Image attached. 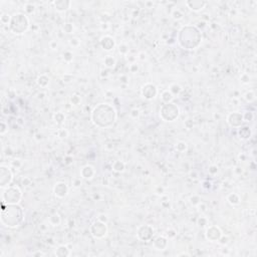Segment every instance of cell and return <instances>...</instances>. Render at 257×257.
I'll use <instances>...</instances> for the list:
<instances>
[{"mask_svg": "<svg viewBox=\"0 0 257 257\" xmlns=\"http://www.w3.org/2000/svg\"><path fill=\"white\" fill-rule=\"evenodd\" d=\"M53 4L55 6V9H56L57 11H60V12H63V11L67 10L68 8L70 7V5H72V2H70V1H65V0H59V1L53 2Z\"/></svg>", "mask_w": 257, "mask_h": 257, "instance_id": "d6986e66", "label": "cell"}, {"mask_svg": "<svg viewBox=\"0 0 257 257\" xmlns=\"http://www.w3.org/2000/svg\"><path fill=\"white\" fill-rule=\"evenodd\" d=\"M117 119V110L108 103H99L92 112V121L97 128L112 127Z\"/></svg>", "mask_w": 257, "mask_h": 257, "instance_id": "6da1fadb", "label": "cell"}, {"mask_svg": "<svg viewBox=\"0 0 257 257\" xmlns=\"http://www.w3.org/2000/svg\"><path fill=\"white\" fill-rule=\"evenodd\" d=\"M79 43H81V41H79L78 38H72L69 40V44L72 46H74V47H76V46L79 45Z\"/></svg>", "mask_w": 257, "mask_h": 257, "instance_id": "b9f144b4", "label": "cell"}, {"mask_svg": "<svg viewBox=\"0 0 257 257\" xmlns=\"http://www.w3.org/2000/svg\"><path fill=\"white\" fill-rule=\"evenodd\" d=\"M119 51L121 54H127L128 52V47L127 44H121L119 46Z\"/></svg>", "mask_w": 257, "mask_h": 257, "instance_id": "d590c367", "label": "cell"}, {"mask_svg": "<svg viewBox=\"0 0 257 257\" xmlns=\"http://www.w3.org/2000/svg\"><path fill=\"white\" fill-rule=\"evenodd\" d=\"M97 220L101 221V222H103V223H107L108 222V217L106 216L105 214H101L99 217H97Z\"/></svg>", "mask_w": 257, "mask_h": 257, "instance_id": "7dc6e473", "label": "cell"}, {"mask_svg": "<svg viewBox=\"0 0 257 257\" xmlns=\"http://www.w3.org/2000/svg\"><path fill=\"white\" fill-rule=\"evenodd\" d=\"M141 60H144V59H146V54L144 53V52H142V53H140V57H139Z\"/></svg>", "mask_w": 257, "mask_h": 257, "instance_id": "11a10c76", "label": "cell"}, {"mask_svg": "<svg viewBox=\"0 0 257 257\" xmlns=\"http://www.w3.org/2000/svg\"><path fill=\"white\" fill-rule=\"evenodd\" d=\"M228 241H229V237L228 236H221V238L219 239V242L221 243V244H223V245H225V244H227L228 243Z\"/></svg>", "mask_w": 257, "mask_h": 257, "instance_id": "ee69618b", "label": "cell"}, {"mask_svg": "<svg viewBox=\"0 0 257 257\" xmlns=\"http://www.w3.org/2000/svg\"><path fill=\"white\" fill-rule=\"evenodd\" d=\"M161 99L165 103H172V101L174 99V94H173L169 90H164V92H162Z\"/></svg>", "mask_w": 257, "mask_h": 257, "instance_id": "44dd1931", "label": "cell"}, {"mask_svg": "<svg viewBox=\"0 0 257 257\" xmlns=\"http://www.w3.org/2000/svg\"><path fill=\"white\" fill-rule=\"evenodd\" d=\"M153 235H154V229L150 225H142L141 227H139L138 232H137L138 238L144 242L150 241L153 238Z\"/></svg>", "mask_w": 257, "mask_h": 257, "instance_id": "ba28073f", "label": "cell"}, {"mask_svg": "<svg viewBox=\"0 0 257 257\" xmlns=\"http://www.w3.org/2000/svg\"><path fill=\"white\" fill-rule=\"evenodd\" d=\"M203 187L204 188H210V187H211V183H210V182H204L203 183Z\"/></svg>", "mask_w": 257, "mask_h": 257, "instance_id": "816d5d0a", "label": "cell"}, {"mask_svg": "<svg viewBox=\"0 0 257 257\" xmlns=\"http://www.w3.org/2000/svg\"><path fill=\"white\" fill-rule=\"evenodd\" d=\"M63 59L66 63H70L72 60V53L70 51H65L63 53Z\"/></svg>", "mask_w": 257, "mask_h": 257, "instance_id": "74e56055", "label": "cell"}, {"mask_svg": "<svg viewBox=\"0 0 257 257\" xmlns=\"http://www.w3.org/2000/svg\"><path fill=\"white\" fill-rule=\"evenodd\" d=\"M240 81H241V83H249V81H250V76H249V74H243L240 76Z\"/></svg>", "mask_w": 257, "mask_h": 257, "instance_id": "f35d334b", "label": "cell"}, {"mask_svg": "<svg viewBox=\"0 0 257 257\" xmlns=\"http://www.w3.org/2000/svg\"><path fill=\"white\" fill-rule=\"evenodd\" d=\"M24 220L23 209L18 204H7L1 210V223L8 228H17Z\"/></svg>", "mask_w": 257, "mask_h": 257, "instance_id": "7a4b0ae2", "label": "cell"}, {"mask_svg": "<svg viewBox=\"0 0 257 257\" xmlns=\"http://www.w3.org/2000/svg\"><path fill=\"white\" fill-rule=\"evenodd\" d=\"M63 28L64 32H66V33H72V31H74V25H72V23H64Z\"/></svg>", "mask_w": 257, "mask_h": 257, "instance_id": "836d02e7", "label": "cell"}, {"mask_svg": "<svg viewBox=\"0 0 257 257\" xmlns=\"http://www.w3.org/2000/svg\"><path fill=\"white\" fill-rule=\"evenodd\" d=\"M190 202H191L192 205L194 206H198L199 204L201 203V199L199 196H197V195H195V196H192L191 198H190Z\"/></svg>", "mask_w": 257, "mask_h": 257, "instance_id": "d6a6232c", "label": "cell"}, {"mask_svg": "<svg viewBox=\"0 0 257 257\" xmlns=\"http://www.w3.org/2000/svg\"><path fill=\"white\" fill-rule=\"evenodd\" d=\"M9 28L15 34H22L29 28V19L23 13H17L11 17Z\"/></svg>", "mask_w": 257, "mask_h": 257, "instance_id": "277c9868", "label": "cell"}, {"mask_svg": "<svg viewBox=\"0 0 257 257\" xmlns=\"http://www.w3.org/2000/svg\"><path fill=\"white\" fill-rule=\"evenodd\" d=\"M81 185V181L79 180H74V187H79V186Z\"/></svg>", "mask_w": 257, "mask_h": 257, "instance_id": "db71d44e", "label": "cell"}, {"mask_svg": "<svg viewBox=\"0 0 257 257\" xmlns=\"http://www.w3.org/2000/svg\"><path fill=\"white\" fill-rule=\"evenodd\" d=\"M1 178H0V182H1V187H5V186H9L10 183L12 182L13 174L11 170L7 167L2 166L1 168Z\"/></svg>", "mask_w": 257, "mask_h": 257, "instance_id": "7c38bea8", "label": "cell"}, {"mask_svg": "<svg viewBox=\"0 0 257 257\" xmlns=\"http://www.w3.org/2000/svg\"><path fill=\"white\" fill-rule=\"evenodd\" d=\"M244 99L245 101H247V103H253L254 101L256 99V96H255V92H253V90H249V92H247L246 94H244Z\"/></svg>", "mask_w": 257, "mask_h": 257, "instance_id": "4316f807", "label": "cell"}, {"mask_svg": "<svg viewBox=\"0 0 257 257\" xmlns=\"http://www.w3.org/2000/svg\"><path fill=\"white\" fill-rule=\"evenodd\" d=\"M180 115V110L177 105L173 103H164L160 110V117L165 122H174L178 119Z\"/></svg>", "mask_w": 257, "mask_h": 257, "instance_id": "5b68a950", "label": "cell"}, {"mask_svg": "<svg viewBox=\"0 0 257 257\" xmlns=\"http://www.w3.org/2000/svg\"><path fill=\"white\" fill-rule=\"evenodd\" d=\"M190 256V254L189 253H185V252H184V253H181V254H179V256Z\"/></svg>", "mask_w": 257, "mask_h": 257, "instance_id": "9f6ffc18", "label": "cell"}, {"mask_svg": "<svg viewBox=\"0 0 257 257\" xmlns=\"http://www.w3.org/2000/svg\"><path fill=\"white\" fill-rule=\"evenodd\" d=\"M168 236L169 237H174L175 235H176V233H175V231H169V230H168Z\"/></svg>", "mask_w": 257, "mask_h": 257, "instance_id": "f5cc1de1", "label": "cell"}, {"mask_svg": "<svg viewBox=\"0 0 257 257\" xmlns=\"http://www.w3.org/2000/svg\"><path fill=\"white\" fill-rule=\"evenodd\" d=\"M186 5L188 6L190 10L194 11V12H198L201 11L205 6L207 5V2L203 1V0H191V1H186Z\"/></svg>", "mask_w": 257, "mask_h": 257, "instance_id": "5bb4252c", "label": "cell"}, {"mask_svg": "<svg viewBox=\"0 0 257 257\" xmlns=\"http://www.w3.org/2000/svg\"><path fill=\"white\" fill-rule=\"evenodd\" d=\"M53 193L55 197L59 199H63L64 197H66V195L68 194V187L64 182H58L55 184L53 188Z\"/></svg>", "mask_w": 257, "mask_h": 257, "instance_id": "4fadbf2b", "label": "cell"}, {"mask_svg": "<svg viewBox=\"0 0 257 257\" xmlns=\"http://www.w3.org/2000/svg\"><path fill=\"white\" fill-rule=\"evenodd\" d=\"M53 119L55 123L58 124V125H61L64 122V119H65V116H64V114H63V113H56L53 116Z\"/></svg>", "mask_w": 257, "mask_h": 257, "instance_id": "83f0119b", "label": "cell"}, {"mask_svg": "<svg viewBox=\"0 0 257 257\" xmlns=\"http://www.w3.org/2000/svg\"><path fill=\"white\" fill-rule=\"evenodd\" d=\"M251 136H252V132H251V128L249 127L245 126V127L238 128V137L241 140H245V141H246V140H249L251 138Z\"/></svg>", "mask_w": 257, "mask_h": 257, "instance_id": "ac0fdd59", "label": "cell"}, {"mask_svg": "<svg viewBox=\"0 0 257 257\" xmlns=\"http://www.w3.org/2000/svg\"><path fill=\"white\" fill-rule=\"evenodd\" d=\"M198 224L200 227H205V225H207V220H206L204 217H201L198 220Z\"/></svg>", "mask_w": 257, "mask_h": 257, "instance_id": "7bdbcfd3", "label": "cell"}, {"mask_svg": "<svg viewBox=\"0 0 257 257\" xmlns=\"http://www.w3.org/2000/svg\"><path fill=\"white\" fill-rule=\"evenodd\" d=\"M22 198V192L18 187H9L2 194V201L6 204H18Z\"/></svg>", "mask_w": 257, "mask_h": 257, "instance_id": "8992f818", "label": "cell"}, {"mask_svg": "<svg viewBox=\"0 0 257 257\" xmlns=\"http://www.w3.org/2000/svg\"><path fill=\"white\" fill-rule=\"evenodd\" d=\"M178 41L184 49H195L200 45L202 41V35L197 27L187 25L182 27V29L179 31Z\"/></svg>", "mask_w": 257, "mask_h": 257, "instance_id": "3957f363", "label": "cell"}, {"mask_svg": "<svg viewBox=\"0 0 257 257\" xmlns=\"http://www.w3.org/2000/svg\"><path fill=\"white\" fill-rule=\"evenodd\" d=\"M37 83L40 88H46L49 83V77L45 74H41L37 77Z\"/></svg>", "mask_w": 257, "mask_h": 257, "instance_id": "cb8c5ba5", "label": "cell"}, {"mask_svg": "<svg viewBox=\"0 0 257 257\" xmlns=\"http://www.w3.org/2000/svg\"><path fill=\"white\" fill-rule=\"evenodd\" d=\"M57 134H58V137L60 139H65V138H67V136H68V131L65 130V128H60Z\"/></svg>", "mask_w": 257, "mask_h": 257, "instance_id": "8d00e7d4", "label": "cell"}, {"mask_svg": "<svg viewBox=\"0 0 257 257\" xmlns=\"http://www.w3.org/2000/svg\"><path fill=\"white\" fill-rule=\"evenodd\" d=\"M208 171H209V173L211 175H216L217 173H218V167H217L216 165H211L209 167V170H208Z\"/></svg>", "mask_w": 257, "mask_h": 257, "instance_id": "ab89813d", "label": "cell"}, {"mask_svg": "<svg viewBox=\"0 0 257 257\" xmlns=\"http://www.w3.org/2000/svg\"><path fill=\"white\" fill-rule=\"evenodd\" d=\"M153 246L156 250H159V251H163L165 250L168 246V239L164 236H160L154 241L153 243Z\"/></svg>", "mask_w": 257, "mask_h": 257, "instance_id": "e0dca14e", "label": "cell"}, {"mask_svg": "<svg viewBox=\"0 0 257 257\" xmlns=\"http://www.w3.org/2000/svg\"><path fill=\"white\" fill-rule=\"evenodd\" d=\"M34 5H32V4H27L26 5V11H27L28 13H32L33 11H34Z\"/></svg>", "mask_w": 257, "mask_h": 257, "instance_id": "c3c4849f", "label": "cell"}, {"mask_svg": "<svg viewBox=\"0 0 257 257\" xmlns=\"http://www.w3.org/2000/svg\"><path fill=\"white\" fill-rule=\"evenodd\" d=\"M112 168H113V170H114L115 172L123 173L124 171H125V169H126V165H125V163H124V162L118 160V161L114 162V164L112 165Z\"/></svg>", "mask_w": 257, "mask_h": 257, "instance_id": "7402d4cb", "label": "cell"}, {"mask_svg": "<svg viewBox=\"0 0 257 257\" xmlns=\"http://www.w3.org/2000/svg\"><path fill=\"white\" fill-rule=\"evenodd\" d=\"M172 16H173V18L179 20V19L183 18V13L181 12L180 10H174V11H173V13H172Z\"/></svg>", "mask_w": 257, "mask_h": 257, "instance_id": "e575fe53", "label": "cell"}, {"mask_svg": "<svg viewBox=\"0 0 257 257\" xmlns=\"http://www.w3.org/2000/svg\"><path fill=\"white\" fill-rule=\"evenodd\" d=\"M242 115H243V119H244V122H251V121H253V119H254L253 113L247 112V113H245V114H242Z\"/></svg>", "mask_w": 257, "mask_h": 257, "instance_id": "1f68e13d", "label": "cell"}, {"mask_svg": "<svg viewBox=\"0 0 257 257\" xmlns=\"http://www.w3.org/2000/svg\"><path fill=\"white\" fill-rule=\"evenodd\" d=\"M158 94V88L153 83H146L142 88V96L146 99H153Z\"/></svg>", "mask_w": 257, "mask_h": 257, "instance_id": "8fae6325", "label": "cell"}, {"mask_svg": "<svg viewBox=\"0 0 257 257\" xmlns=\"http://www.w3.org/2000/svg\"><path fill=\"white\" fill-rule=\"evenodd\" d=\"M30 183H31V180H30L29 178H25L22 180V184H23V186H25V187L28 185H30Z\"/></svg>", "mask_w": 257, "mask_h": 257, "instance_id": "681fc988", "label": "cell"}, {"mask_svg": "<svg viewBox=\"0 0 257 257\" xmlns=\"http://www.w3.org/2000/svg\"><path fill=\"white\" fill-rule=\"evenodd\" d=\"M108 233L107 223H103L99 220H97L90 226V234L97 239L103 238Z\"/></svg>", "mask_w": 257, "mask_h": 257, "instance_id": "52a82bcc", "label": "cell"}, {"mask_svg": "<svg viewBox=\"0 0 257 257\" xmlns=\"http://www.w3.org/2000/svg\"><path fill=\"white\" fill-rule=\"evenodd\" d=\"M33 255H34V256H36V255H43V253H42V252H37V253H34Z\"/></svg>", "mask_w": 257, "mask_h": 257, "instance_id": "6f0895ef", "label": "cell"}, {"mask_svg": "<svg viewBox=\"0 0 257 257\" xmlns=\"http://www.w3.org/2000/svg\"><path fill=\"white\" fill-rule=\"evenodd\" d=\"M170 92H172L173 94H179L181 92V90H182V88H181L179 85H177V83H174V85H172L171 86H170Z\"/></svg>", "mask_w": 257, "mask_h": 257, "instance_id": "f1b7e54d", "label": "cell"}, {"mask_svg": "<svg viewBox=\"0 0 257 257\" xmlns=\"http://www.w3.org/2000/svg\"><path fill=\"white\" fill-rule=\"evenodd\" d=\"M130 115H131V117H132V118L137 119L140 116V110H138V108H133V110H131Z\"/></svg>", "mask_w": 257, "mask_h": 257, "instance_id": "60d3db41", "label": "cell"}, {"mask_svg": "<svg viewBox=\"0 0 257 257\" xmlns=\"http://www.w3.org/2000/svg\"><path fill=\"white\" fill-rule=\"evenodd\" d=\"M175 149L178 151L179 153H184L187 150V144L185 142H179L176 145V147H175Z\"/></svg>", "mask_w": 257, "mask_h": 257, "instance_id": "f546056e", "label": "cell"}, {"mask_svg": "<svg viewBox=\"0 0 257 257\" xmlns=\"http://www.w3.org/2000/svg\"><path fill=\"white\" fill-rule=\"evenodd\" d=\"M101 45L105 50L110 51V50L114 49L115 45H116V42H115L114 38H113L112 36H110V35H105V36H103L101 39Z\"/></svg>", "mask_w": 257, "mask_h": 257, "instance_id": "9a60e30c", "label": "cell"}, {"mask_svg": "<svg viewBox=\"0 0 257 257\" xmlns=\"http://www.w3.org/2000/svg\"><path fill=\"white\" fill-rule=\"evenodd\" d=\"M103 63H105V65L108 68H113L116 66V59H115V57H113L112 55L106 56Z\"/></svg>", "mask_w": 257, "mask_h": 257, "instance_id": "484cf974", "label": "cell"}, {"mask_svg": "<svg viewBox=\"0 0 257 257\" xmlns=\"http://www.w3.org/2000/svg\"><path fill=\"white\" fill-rule=\"evenodd\" d=\"M244 122L243 119V115L239 112L230 113L227 116V124L233 128H238L242 127V124Z\"/></svg>", "mask_w": 257, "mask_h": 257, "instance_id": "9c48e42d", "label": "cell"}, {"mask_svg": "<svg viewBox=\"0 0 257 257\" xmlns=\"http://www.w3.org/2000/svg\"><path fill=\"white\" fill-rule=\"evenodd\" d=\"M222 231L218 226H210L206 229L205 236L207 240L211 241V242H217L222 236Z\"/></svg>", "mask_w": 257, "mask_h": 257, "instance_id": "30bf717a", "label": "cell"}, {"mask_svg": "<svg viewBox=\"0 0 257 257\" xmlns=\"http://www.w3.org/2000/svg\"><path fill=\"white\" fill-rule=\"evenodd\" d=\"M1 128H1V131H0V133H1V134L3 135L4 133L6 132V130H5V124H4L3 122H2V123H1Z\"/></svg>", "mask_w": 257, "mask_h": 257, "instance_id": "f907efd6", "label": "cell"}, {"mask_svg": "<svg viewBox=\"0 0 257 257\" xmlns=\"http://www.w3.org/2000/svg\"><path fill=\"white\" fill-rule=\"evenodd\" d=\"M55 255L58 256V257L69 256L70 255L69 249H68L66 246H64V245H60V246H58L56 248V250H55Z\"/></svg>", "mask_w": 257, "mask_h": 257, "instance_id": "ffe728a7", "label": "cell"}, {"mask_svg": "<svg viewBox=\"0 0 257 257\" xmlns=\"http://www.w3.org/2000/svg\"><path fill=\"white\" fill-rule=\"evenodd\" d=\"M94 175H96V170L90 165H85L81 169V176L85 180H90L94 178Z\"/></svg>", "mask_w": 257, "mask_h": 257, "instance_id": "2e32d148", "label": "cell"}, {"mask_svg": "<svg viewBox=\"0 0 257 257\" xmlns=\"http://www.w3.org/2000/svg\"><path fill=\"white\" fill-rule=\"evenodd\" d=\"M130 70H131V72H137L139 70V65L137 63H133V64H131V66H130Z\"/></svg>", "mask_w": 257, "mask_h": 257, "instance_id": "f6af8a7d", "label": "cell"}, {"mask_svg": "<svg viewBox=\"0 0 257 257\" xmlns=\"http://www.w3.org/2000/svg\"><path fill=\"white\" fill-rule=\"evenodd\" d=\"M227 201L231 204V205L236 206L240 203V197H239V195L236 194V193H230L227 196Z\"/></svg>", "mask_w": 257, "mask_h": 257, "instance_id": "603a6c76", "label": "cell"}, {"mask_svg": "<svg viewBox=\"0 0 257 257\" xmlns=\"http://www.w3.org/2000/svg\"><path fill=\"white\" fill-rule=\"evenodd\" d=\"M48 222H49V224L52 226H58L61 222V219H60L59 214H57V213L52 214L51 216L48 218Z\"/></svg>", "mask_w": 257, "mask_h": 257, "instance_id": "d4e9b609", "label": "cell"}, {"mask_svg": "<svg viewBox=\"0 0 257 257\" xmlns=\"http://www.w3.org/2000/svg\"><path fill=\"white\" fill-rule=\"evenodd\" d=\"M193 126H194V124H193L192 119H187V121L185 122V127L187 128L188 130H191V128H193Z\"/></svg>", "mask_w": 257, "mask_h": 257, "instance_id": "bcb514c9", "label": "cell"}, {"mask_svg": "<svg viewBox=\"0 0 257 257\" xmlns=\"http://www.w3.org/2000/svg\"><path fill=\"white\" fill-rule=\"evenodd\" d=\"M81 99L78 94H72V97H70V103L74 106H78L79 103H81Z\"/></svg>", "mask_w": 257, "mask_h": 257, "instance_id": "4dcf8cb0", "label": "cell"}]
</instances>
